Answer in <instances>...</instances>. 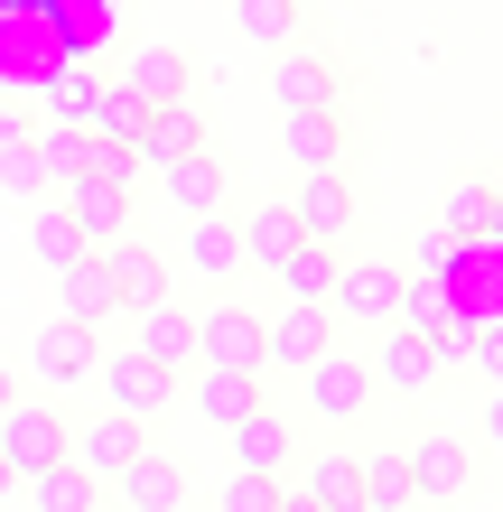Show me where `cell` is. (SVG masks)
Listing matches in <instances>:
<instances>
[{
  "mask_svg": "<svg viewBox=\"0 0 503 512\" xmlns=\"http://www.w3.org/2000/svg\"><path fill=\"white\" fill-rule=\"evenodd\" d=\"M299 382H308V410H317V429H354V419L373 410V354H308L299 364Z\"/></svg>",
  "mask_w": 503,
  "mask_h": 512,
  "instance_id": "1",
  "label": "cell"
},
{
  "mask_svg": "<svg viewBox=\"0 0 503 512\" xmlns=\"http://www.w3.org/2000/svg\"><path fill=\"white\" fill-rule=\"evenodd\" d=\"M457 354L438 345V336H420V326H382V345H373V391H401V401H420V391H438V373H448Z\"/></svg>",
  "mask_w": 503,
  "mask_h": 512,
  "instance_id": "2",
  "label": "cell"
},
{
  "mask_svg": "<svg viewBox=\"0 0 503 512\" xmlns=\"http://www.w3.org/2000/svg\"><path fill=\"white\" fill-rule=\"evenodd\" d=\"M66 419H56L47 401H19V391H10V410H0V457H10V475H19V485H28V475H38V466H56V457H66Z\"/></svg>",
  "mask_w": 503,
  "mask_h": 512,
  "instance_id": "3",
  "label": "cell"
},
{
  "mask_svg": "<svg viewBox=\"0 0 503 512\" xmlns=\"http://www.w3.org/2000/svg\"><path fill=\"white\" fill-rule=\"evenodd\" d=\"M401 280H410V270L336 261V298H327V317H345V326H392V317H401Z\"/></svg>",
  "mask_w": 503,
  "mask_h": 512,
  "instance_id": "4",
  "label": "cell"
},
{
  "mask_svg": "<svg viewBox=\"0 0 503 512\" xmlns=\"http://www.w3.org/2000/svg\"><path fill=\"white\" fill-rule=\"evenodd\" d=\"M94 373H103V391H112V410H131V419H159L168 401H177V373L159 364V354H94Z\"/></svg>",
  "mask_w": 503,
  "mask_h": 512,
  "instance_id": "5",
  "label": "cell"
},
{
  "mask_svg": "<svg viewBox=\"0 0 503 512\" xmlns=\"http://www.w3.org/2000/svg\"><path fill=\"white\" fill-rule=\"evenodd\" d=\"M401 457H410V494H420V503H448V494H466V485H476V447H466L457 429L410 438Z\"/></svg>",
  "mask_w": 503,
  "mask_h": 512,
  "instance_id": "6",
  "label": "cell"
},
{
  "mask_svg": "<svg viewBox=\"0 0 503 512\" xmlns=\"http://www.w3.org/2000/svg\"><path fill=\"white\" fill-rule=\"evenodd\" d=\"M140 447H150V419H131V410H103V419H84V429L66 438V457L94 475V485H112V475H122Z\"/></svg>",
  "mask_w": 503,
  "mask_h": 512,
  "instance_id": "7",
  "label": "cell"
},
{
  "mask_svg": "<svg viewBox=\"0 0 503 512\" xmlns=\"http://www.w3.org/2000/svg\"><path fill=\"white\" fill-rule=\"evenodd\" d=\"M94 354H103V345H94V326L56 308L38 336H28V373H38L47 391H66V382H84V373H94Z\"/></svg>",
  "mask_w": 503,
  "mask_h": 512,
  "instance_id": "8",
  "label": "cell"
},
{
  "mask_svg": "<svg viewBox=\"0 0 503 512\" xmlns=\"http://www.w3.org/2000/svg\"><path fill=\"white\" fill-rule=\"evenodd\" d=\"M271 94H280V112H327V103H345V75H336V56H317V47L289 38L271 56Z\"/></svg>",
  "mask_w": 503,
  "mask_h": 512,
  "instance_id": "9",
  "label": "cell"
},
{
  "mask_svg": "<svg viewBox=\"0 0 503 512\" xmlns=\"http://www.w3.org/2000/svg\"><path fill=\"white\" fill-rule=\"evenodd\" d=\"M336 345V317L327 308H299V298H289V308L261 326V373H299L308 354H327Z\"/></svg>",
  "mask_w": 503,
  "mask_h": 512,
  "instance_id": "10",
  "label": "cell"
},
{
  "mask_svg": "<svg viewBox=\"0 0 503 512\" xmlns=\"http://www.w3.org/2000/svg\"><path fill=\"white\" fill-rule=\"evenodd\" d=\"M47 280H56V308H66V317H84L94 336H103L112 317H122V289H112V261H103V252H75L66 270H47Z\"/></svg>",
  "mask_w": 503,
  "mask_h": 512,
  "instance_id": "11",
  "label": "cell"
},
{
  "mask_svg": "<svg viewBox=\"0 0 503 512\" xmlns=\"http://www.w3.org/2000/svg\"><path fill=\"white\" fill-rule=\"evenodd\" d=\"M289 215H299L308 243H345V224H354V187H345V168H299V196H289Z\"/></svg>",
  "mask_w": 503,
  "mask_h": 512,
  "instance_id": "12",
  "label": "cell"
},
{
  "mask_svg": "<svg viewBox=\"0 0 503 512\" xmlns=\"http://www.w3.org/2000/svg\"><path fill=\"white\" fill-rule=\"evenodd\" d=\"M289 503H308V512H364V466H354V447H317V457L299 466V485H289Z\"/></svg>",
  "mask_w": 503,
  "mask_h": 512,
  "instance_id": "13",
  "label": "cell"
},
{
  "mask_svg": "<svg viewBox=\"0 0 503 512\" xmlns=\"http://www.w3.org/2000/svg\"><path fill=\"white\" fill-rule=\"evenodd\" d=\"M196 364H252L261 373V317L243 298H215V308L196 317Z\"/></svg>",
  "mask_w": 503,
  "mask_h": 512,
  "instance_id": "14",
  "label": "cell"
},
{
  "mask_svg": "<svg viewBox=\"0 0 503 512\" xmlns=\"http://www.w3.org/2000/svg\"><path fill=\"white\" fill-rule=\"evenodd\" d=\"M224 438H233V466H261V475H289V447H299V429H289L271 401H252L243 419H224Z\"/></svg>",
  "mask_w": 503,
  "mask_h": 512,
  "instance_id": "15",
  "label": "cell"
},
{
  "mask_svg": "<svg viewBox=\"0 0 503 512\" xmlns=\"http://www.w3.org/2000/svg\"><path fill=\"white\" fill-rule=\"evenodd\" d=\"M66 215H75V233H84V252H103V243H122V233H131V187L75 177V187H66Z\"/></svg>",
  "mask_w": 503,
  "mask_h": 512,
  "instance_id": "16",
  "label": "cell"
},
{
  "mask_svg": "<svg viewBox=\"0 0 503 512\" xmlns=\"http://www.w3.org/2000/svg\"><path fill=\"white\" fill-rule=\"evenodd\" d=\"M159 177V196L177 205V215H205V205H224V159H215V149H187V159H168V168H150Z\"/></svg>",
  "mask_w": 503,
  "mask_h": 512,
  "instance_id": "17",
  "label": "cell"
},
{
  "mask_svg": "<svg viewBox=\"0 0 503 512\" xmlns=\"http://www.w3.org/2000/svg\"><path fill=\"white\" fill-rule=\"evenodd\" d=\"M131 326H140V354H159L168 373H187V364H196V317L177 308V289L150 298V308H131Z\"/></svg>",
  "mask_w": 503,
  "mask_h": 512,
  "instance_id": "18",
  "label": "cell"
},
{
  "mask_svg": "<svg viewBox=\"0 0 503 512\" xmlns=\"http://www.w3.org/2000/svg\"><path fill=\"white\" fill-rule=\"evenodd\" d=\"M112 503H131V512H177V503H187V475H177L159 447H140V457L112 475Z\"/></svg>",
  "mask_w": 503,
  "mask_h": 512,
  "instance_id": "19",
  "label": "cell"
},
{
  "mask_svg": "<svg viewBox=\"0 0 503 512\" xmlns=\"http://www.w3.org/2000/svg\"><path fill=\"white\" fill-rule=\"evenodd\" d=\"M187 401H196V419H243L252 401H261V373L252 364H196V382H187Z\"/></svg>",
  "mask_w": 503,
  "mask_h": 512,
  "instance_id": "20",
  "label": "cell"
},
{
  "mask_svg": "<svg viewBox=\"0 0 503 512\" xmlns=\"http://www.w3.org/2000/svg\"><path fill=\"white\" fill-rule=\"evenodd\" d=\"M280 149H289V168H345V103H327V112H289Z\"/></svg>",
  "mask_w": 503,
  "mask_h": 512,
  "instance_id": "21",
  "label": "cell"
},
{
  "mask_svg": "<svg viewBox=\"0 0 503 512\" xmlns=\"http://www.w3.org/2000/svg\"><path fill=\"white\" fill-rule=\"evenodd\" d=\"M103 261H112V289H122V317L177 289V280H168V261H159L150 243H131V233H122V243H103Z\"/></svg>",
  "mask_w": 503,
  "mask_h": 512,
  "instance_id": "22",
  "label": "cell"
},
{
  "mask_svg": "<svg viewBox=\"0 0 503 512\" xmlns=\"http://www.w3.org/2000/svg\"><path fill=\"white\" fill-rule=\"evenodd\" d=\"M205 140V122H196V112H187V94H177V103H150V122H140V168H168V159H187V149Z\"/></svg>",
  "mask_w": 503,
  "mask_h": 512,
  "instance_id": "23",
  "label": "cell"
},
{
  "mask_svg": "<svg viewBox=\"0 0 503 512\" xmlns=\"http://www.w3.org/2000/svg\"><path fill=\"white\" fill-rule=\"evenodd\" d=\"M233 233H243V261H261V270H280L299 252V215H289V205H243Z\"/></svg>",
  "mask_w": 503,
  "mask_h": 512,
  "instance_id": "24",
  "label": "cell"
},
{
  "mask_svg": "<svg viewBox=\"0 0 503 512\" xmlns=\"http://www.w3.org/2000/svg\"><path fill=\"white\" fill-rule=\"evenodd\" d=\"M271 280H280V298H299V308H327L336 298V243H308L299 233V252H289Z\"/></svg>",
  "mask_w": 503,
  "mask_h": 512,
  "instance_id": "25",
  "label": "cell"
},
{
  "mask_svg": "<svg viewBox=\"0 0 503 512\" xmlns=\"http://www.w3.org/2000/svg\"><path fill=\"white\" fill-rule=\"evenodd\" d=\"M28 512H94L103 503V485H94V475H84L75 457H56V466H38V475H28Z\"/></svg>",
  "mask_w": 503,
  "mask_h": 512,
  "instance_id": "26",
  "label": "cell"
},
{
  "mask_svg": "<svg viewBox=\"0 0 503 512\" xmlns=\"http://www.w3.org/2000/svg\"><path fill=\"white\" fill-rule=\"evenodd\" d=\"M112 84H131L140 103H177V94H187V56H177V47H131Z\"/></svg>",
  "mask_w": 503,
  "mask_h": 512,
  "instance_id": "27",
  "label": "cell"
},
{
  "mask_svg": "<svg viewBox=\"0 0 503 512\" xmlns=\"http://www.w3.org/2000/svg\"><path fill=\"white\" fill-rule=\"evenodd\" d=\"M187 261L205 270V280H233V270H243V233H233V215H215V205L187 215Z\"/></svg>",
  "mask_w": 503,
  "mask_h": 512,
  "instance_id": "28",
  "label": "cell"
},
{
  "mask_svg": "<svg viewBox=\"0 0 503 512\" xmlns=\"http://www.w3.org/2000/svg\"><path fill=\"white\" fill-rule=\"evenodd\" d=\"M354 466H364V512H410V457L401 447H354Z\"/></svg>",
  "mask_w": 503,
  "mask_h": 512,
  "instance_id": "29",
  "label": "cell"
},
{
  "mask_svg": "<svg viewBox=\"0 0 503 512\" xmlns=\"http://www.w3.org/2000/svg\"><path fill=\"white\" fill-rule=\"evenodd\" d=\"M401 326H420V336H457V326H466L438 270H410V280H401Z\"/></svg>",
  "mask_w": 503,
  "mask_h": 512,
  "instance_id": "30",
  "label": "cell"
},
{
  "mask_svg": "<svg viewBox=\"0 0 503 512\" xmlns=\"http://www.w3.org/2000/svg\"><path fill=\"white\" fill-rule=\"evenodd\" d=\"M28 149H38V177H47V187H75L94 131H84V122H47V131H28Z\"/></svg>",
  "mask_w": 503,
  "mask_h": 512,
  "instance_id": "31",
  "label": "cell"
},
{
  "mask_svg": "<svg viewBox=\"0 0 503 512\" xmlns=\"http://www.w3.org/2000/svg\"><path fill=\"white\" fill-rule=\"evenodd\" d=\"M494 205H503V177H457V187L438 196V224H448V233H476Z\"/></svg>",
  "mask_w": 503,
  "mask_h": 512,
  "instance_id": "32",
  "label": "cell"
},
{
  "mask_svg": "<svg viewBox=\"0 0 503 512\" xmlns=\"http://www.w3.org/2000/svg\"><path fill=\"white\" fill-rule=\"evenodd\" d=\"M28 252H38L47 270H66V261L84 252V233H75V215H66V205H38V215H28Z\"/></svg>",
  "mask_w": 503,
  "mask_h": 512,
  "instance_id": "33",
  "label": "cell"
},
{
  "mask_svg": "<svg viewBox=\"0 0 503 512\" xmlns=\"http://www.w3.org/2000/svg\"><path fill=\"white\" fill-rule=\"evenodd\" d=\"M140 122H150V103H140L131 84H103V94H94V122H84V131H94V140H140Z\"/></svg>",
  "mask_w": 503,
  "mask_h": 512,
  "instance_id": "34",
  "label": "cell"
},
{
  "mask_svg": "<svg viewBox=\"0 0 503 512\" xmlns=\"http://www.w3.org/2000/svg\"><path fill=\"white\" fill-rule=\"evenodd\" d=\"M233 19H243L252 47H289V38H299V0H243Z\"/></svg>",
  "mask_w": 503,
  "mask_h": 512,
  "instance_id": "35",
  "label": "cell"
},
{
  "mask_svg": "<svg viewBox=\"0 0 503 512\" xmlns=\"http://www.w3.org/2000/svg\"><path fill=\"white\" fill-rule=\"evenodd\" d=\"M280 503H289L280 475H261V466H233L224 475V512H280Z\"/></svg>",
  "mask_w": 503,
  "mask_h": 512,
  "instance_id": "36",
  "label": "cell"
},
{
  "mask_svg": "<svg viewBox=\"0 0 503 512\" xmlns=\"http://www.w3.org/2000/svg\"><path fill=\"white\" fill-rule=\"evenodd\" d=\"M94 94H103V84L84 75V66H66V75L47 84V112H56V122H94Z\"/></svg>",
  "mask_w": 503,
  "mask_h": 512,
  "instance_id": "37",
  "label": "cell"
},
{
  "mask_svg": "<svg viewBox=\"0 0 503 512\" xmlns=\"http://www.w3.org/2000/svg\"><path fill=\"white\" fill-rule=\"evenodd\" d=\"M457 261H466V233H448V224H420V270H438V280H448Z\"/></svg>",
  "mask_w": 503,
  "mask_h": 512,
  "instance_id": "38",
  "label": "cell"
},
{
  "mask_svg": "<svg viewBox=\"0 0 503 512\" xmlns=\"http://www.w3.org/2000/svg\"><path fill=\"white\" fill-rule=\"evenodd\" d=\"M466 364L485 382H503V326H466Z\"/></svg>",
  "mask_w": 503,
  "mask_h": 512,
  "instance_id": "39",
  "label": "cell"
},
{
  "mask_svg": "<svg viewBox=\"0 0 503 512\" xmlns=\"http://www.w3.org/2000/svg\"><path fill=\"white\" fill-rule=\"evenodd\" d=\"M485 438L503 447V382H494V401H485Z\"/></svg>",
  "mask_w": 503,
  "mask_h": 512,
  "instance_id": "40",
  "label": "cell"
},
{
  "mask_svg": "<svg viewBox=\"0 0 503 512\" xmlns=\"http://www.w3.org/2000/svg\"><path fill=\"white\" fill-rule=\"evenodd\" d=\"M10 494H19V475H10V457H0V503H10Z\"/></svg>",
  "mask_w": 503,
  "mask_h": 512,
  "instance_id": "41",
  "label": "cell"
},
{
  "mask_svg": "<svg viewBox=\"0 0 503 512\" xmlns=\"http://www.w3.org/2000/svg\"><path fill=\"white\" fill-rule=\"evenodd\" d=\"M0 140H19V122H10V103H0Z\"/></svg>",
  "mask_w": 503,
  "mask_h": 512,
  "instance_id": "42",
  "label": "cell"
},
{
  "mask_svg": "<svg viewBox=\"0 0 503 512\" xmlns=\"http://www.w3.org/2000/svg\"><path fill=\"white\" fill-rule=\"evenodd\" d=\"M0 410H10V364H0Z\"/></svg>",
  "mask_w": 503,
  "mask_h": 512,
  "instance_id": "43",
  "label": "cell"
}]
</instances>
